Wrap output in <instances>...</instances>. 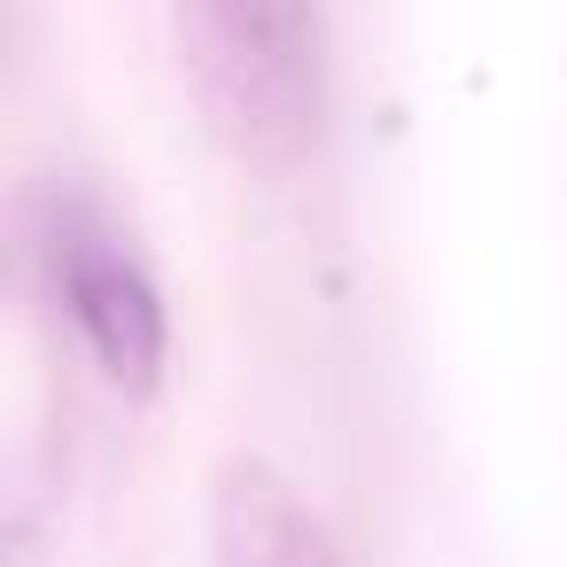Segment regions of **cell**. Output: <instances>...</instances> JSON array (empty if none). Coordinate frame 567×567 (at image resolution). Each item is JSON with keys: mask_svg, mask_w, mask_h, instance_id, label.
Returning a JSON list of instances; mask_svg holds the SVG:
<instances>
[{"mask_svg": "<svg viewBox=\"0 0 567 567\" xmlns=\"http://www.w3.org/2000/svg\"><path fill=\"white\" fill-rule=\"evenodd\" d=\"M187 86L203 102L210 141L280 179L319 141V9L311 0H172Z\"/></svg>", "mask_w": 567, "mask_h": 567, "instance_id": "1", "label": "cell"}, {"mask_svg": "<svg viewBox=\"0 0 567 567\" xmlns=\"http://www.w3.org/2000/svg\"><path fill=\"white\" fill-rule=\"evenodd\" d=\"M48 265H55V288H63L71 327L94 350L102 381L125 396H156L164 358H172V319H164V288L148 280L141 249L94 203H55Z\"/></svg>", "mask_w": 567, "mask_h": 567, "instance_id": "2", "label": "cell"}, {"mask_svg": "<svg viewBox=\"0 0 567 567\" xmlns=\"http://www.w3.org/2000/svg\"><path fill=\"white\" fill-rule=\"evenodd\" d=\"M210 551L218 567H342L311 497L265 458H234L210 482Z\"/></svg>", "mask_w": 567, "mask_h": 567, "instance_id": "3", "label": "cell"}]
</instances>
